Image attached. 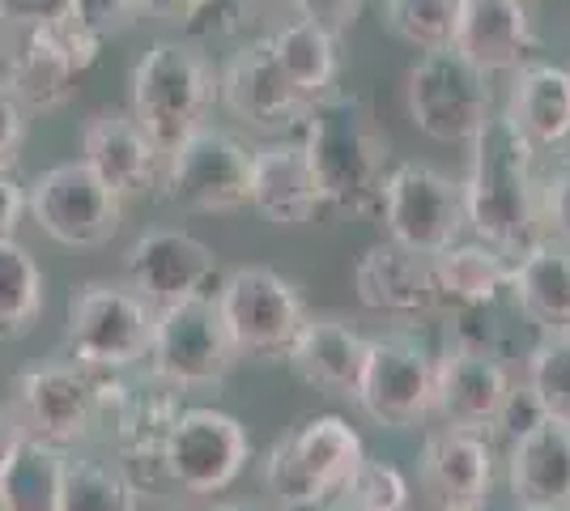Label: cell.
Returning <instances> with one entry per match:
<instances>
[{"label":"cell","mask_w":570,"mask_h":511,"mask_svg":"<svg viewBox=\"0 0 570 511\" xmlns=\"http://www.w3.org/2000/svg\"><path fill=\"white\" fill-rule=\"evenodd\" d=\"M404 107L413 128L430 141L469 146L494 116V90L490 77L452 48L422 51V60L404 77Z\"/></svg>","instance_id":"obj_7"},{"label":"cell","mask_w":570,"mask_h":511,"mask_svg":"<svg viewBox=\"0 0 570 511\" xmlns=\"http://www.w3.org/2000/svg\"><path fill=\"white\" fill-rule=\"evenodd\" d=\"M537 218L541 239L570 247V158H558L546 179H537Z\"/></svg>","instance_id":"obj_38"},{"label":"cell","mask_w":570,"mask_h":511,"mask_svg":"<svg viewBox=\"0 0 570 511\" xmlns=\"http://www.w3.org/2000/svg\"><path fill=\"white\" fill-rule=\"evenodd\" d=\"M523 396L537 417L570 426V333H541L523 358Z\"/></svg>","instance_id":"obj_33"},{"label":"cell","mask_w":570,"mask_h":511,"mask_svg":"<svg viewBox=\"0 0 570 511\" xmlns=\"http://www.w3.org/2000/svg\"><path fill=\"white\" fill-rule=\"evenodd\" d=\"M515 380L499 350L469 337H452L434 358V414L455 431L494 435L515 410Z\"/></svg>","instance_id":"obj_12"},{"label":"cell","mask_w":570,"mask_h":511,"mask_svg":"<svg viewBox=\"0 0 570 511\" xmlns=\"http://www.w3.org/2000/svg\"><path fill=\"white\" fill-rule=\"evenodd\" d=\"M13 439H18V426H13V417L0 410V464L9 456V448H13Z\"/></svg>","instance_id":"obj_45"},{"label":"cell","mask_w":570,"mask_h":511,"mask_svg":"<svg viewBox=\"0 0 570 511\" xmlns=\"http://www.w3.org/2000/svg\"><path fill=\"white\" fill-rule=\"evenodd\" d=\"M69 452L18 435L0 464V511H60Z\"/></svg>","instance_id":"obj_30"},{"label":"cell","mask_w":570,"mask_h":511,"mask_svg":"<svg viewBox=\"0 0 570 511\" xmlns=\"http://www.w3.org/2000/svg\"><path fill=\"white\" fill-rule=\"evenodd\" d=\"M102 43L81 35L72 22L13 30V51L0 90L22 111H60L72 98V81L98 60Z\"/></svg>","instance_id":"obj_14"},{"label":"cell","mask_w":570,"mask_h":511,"mask_svg":"<svg viewBox=\"0 0 570 511\" xmlns=\"http://www.w3.org/2000/svg\"><path fill=\"white\" fill-rule=\"evenodd\" d=\"M137 18H141L137 0H69V13H65V22H72L81 35H90L95 43L128 35Z\"/></svg>","instance_id":"obj_37"},{"label":"cell","mask_w":570,"mask_h":511,"mask_svg":"<svg viewBox=\"0 0 570 511\" xmlns=\"http://www.w3.org/2000/svg\"><path fill=\"white\" fill-rule=\"evenodd\" d=\"M362 461L366 448L354 426L336 414H315L268 448L264 487L285 511H324L345 494Z\"/></svg>","instance_id":"obj_3"},{"label":"cell","mask_w":570,"mask_h":511,"mask_svg":"<svg viewBox=\"0 0 570 511\" xmlns=\"http://www.w3.org/2000/svg\"><path fill=\"white\" fill-rule=\"evenodd\" d=\"M137 9H141L145 18H158V22H188L191 9H196V0H137Z\"/></svg>","instance_id":"obj_44"},{"label":"cell","mask_w":570,"mask_h":511,"mask_svg":"<svg viewBox=\"0 0 570 511\" xmlns=\"http://www.w3.org/2000/svg\"><path fill=\"white\" fill-rule=\"evenodd\" d=\"M298 146L307 154L311 179L320 188V200L336 214L375 218L380 188L387 179L392 141L380 128L371 102L354 90H341L315 98L303 116Z\"/></svg>","instance_id":"obj_1"},{"label":"cell","mask_w":570,"mask_h":511,"mask_svg":"<svg viewBox=\"0 0 570 511\" xmlns=\"http://www.w3.org/2000/svg\"><path fill=\"white\" fill-rule=\"evenodd\" d=\"M515 511H520V508H515Z\"/></svg>","instance_id":"obj_49"},{"label":"cell","mask_w":570,"mask_h":511,"mask_svg":"<svg viewBox=\"0 0 570 511\" xmlns=\"http://www.w3.org/2000/svg\"><path fill=\"white\" fill-rule=\"evenodd\" d=\"M214 307L238 358L261 363L285 358L289 341L307 320V298L298 294V286L264 265L235 268L214 294Z\"/></svg>","instance_id":"obj_9"},{"label":"cell","mask_w":570,"mask_h":511,"mask_svg":"<svg viewBox=\"0 0 570 511\" xmlns=\"http://www.w3.org/2000/svg\"><path fill=\"white\" fill-rule=\"evenodd\" d=\"M98 410H102V375L69 358H51L18 371L4 414L13 417L18 435L51 448H72L98 435Z\"/></svg>","instance_id":"obj_6"},{"label":"cell","mask_w":570,"mask_h":511,"mask_svg":"<svg viewBox=\"0 0 570 511\" xmlns=\"http://www.w3.org/2000/svg\"><path fill=\"white\" fill-rule=\"evenodd\" d=\"M209 511H256V508H247V503H217V508Z\"/></svg>","instance_id":"obj_47"},{"label":"cell","mask_w":570,"mask_h":511,"mask_svg":"<svg viewBox=\"0 0 570 511\" xmlns=\"http://www.w3.org/2000/svg\"><path fill=\"white\" fill-rule=\"evenodd\" d=\"M375 218L392 244L409 247L417 256H434L443 247L460 244L464 196L452 175L426 167V163H401L383 179Z\"/></svg>","instance_id":"obj_11"},{"label":"cell","mask_w":570,"mask_h":511,"mask_svg":"<svg viewBox=\"0 0 570 511\" xmlns=\"http://www.w3.org/2000/svg\"><path fill=\"white\" fill-rule=\"evenodd\" d=\"M324 511H350V508H341V503H333V508H324Z\"/></svg>","instance_id":"obj_48"},{"label":"cell","mask_w":570,"mask_h":511,"mask_svg":"<svg viewBox=\"0 0 570 511\" xmlns=\"http://www.w3.org/2000/svg\"><path fill=\"white\" fill-rule=\"evenodd\" d=\"M252 461V435L235 414L184 410L163 452V473L188 494H222Z\"/></svg>","instance_id":"obj_16"},{"label":"cell","mask_w":570,"mask_h":511,"mask_svg":"<svg viewBox=\"0 0 570 511\" xmlns=\"http://www.w3.org/2000/svg\"><path fill=\"white\" fill-rule=\"evenodd\" d=\"M452 51L485 77L523 69L537 51V26L528 0H460Z\"/></svg>","instance_id":"obj_20"},{"label":"cell","mask_w":570,"mask_h":511,"mask_svg":"<svg viewBox=\"0 0 570 511\" xmlns=\"http://www.w3.org/2000/svg\"><path fill=\"white\" fill-rule=\"evenodd\" d=\"M184 414L179 392L158 380L128 384L119 375H102V410H98V435L111 443L124 473H163V452Z\"/></svg>","instance_id":"obj_17"},{"label":"cell","mask_w":570,"mask_h":511,"mask_svg":"<svg viewBox=\"0 0 570 511\" xmlns=\"http://www.w3.org/2000/svg\"><path fill=\"white\" fill-rule=\"evenodd\" d=\"M507 487L520 511H570V426L532 417L507 452Z\"/></svg>","instance_id":"obj_24"},{"label":"cell","mask_w":570,"mask_h":511,"mask_svg":"<svg viewBox=\"0 0 570 511\" xmlns=\"http://www.w3.org/2000/svg\"><path fill=\"white\" fill-rule=\"evenodd\" d=\"M507 298L541 333H570V247L537 239L528 252H520L511 261Z\"/></svg>","instance_id":"obj_28"},{"label":"cell","mask_w":570,"mask_h":511,"mask_svg":"<svg viewBox=\"0 0 570 511\" xmlns=\"http://www.w3.org/2000/svg\"><path fill=\"white\" fill-rule=\"evenodd\" d=\"M65 13H69V0H0V18L13 30L65 22Z\"/></svg>","instance_id":"obj_42"},{"label":"cell","mask_w":570,"mask_h":511,"mask_svg":"<svg viewBox=\"0 0 570 511\" xmlns=\"http://www.w3.org/2000/svg\"><path fill=\"white\" fill-rule=\"evenodd\" d=\"M268 4V0H196V9H191V18L184 22L188 35H200V39H209V35H235L243 26L256 18V9Z\"/></svg>","instance_id":"obj_39"},{"label":"cell","mask_w":570,"mask_h":511,"mask_svg":"<svg viewBox=\"0 0 570 511\" xmlns=\"http://www.w3.org/2000/svg\"><path fill=\"white\" fill-rule=\"evenodd\" d=\"M409 499H413V490H409V478H404L401 469L366 456L354 469L350 487H345V494L336 503L350 511H409Z\"/></svg>","instance_id":"obj_36"},{"label":"cell","mask_w":570,"mask_h":511,"mask_svg":"<svg viewBox=\"0 0 570 511\" xmlns=\"http://www.w3.org/2000/svg\"><path fill=\"white\" fill-rule=\"evenodd\" d=\"M149 333H154V307L145 298H137L128 286L86 282L69 298L60 358L95 375H119L124 366L145 363Z\"/></svg>","instance_id":"obj_5"},{"label":"cell","mask_w":570,"mask_h":511,"mask_svg":"<svg viewBox=\"0 0 570 511\" xmlns=\"http://www.w3.org/2000/svg\"><path fill=\"white\" fill-rule=\"evenodd\" d=\"M366 350H371V337H362L350 320L307 312L303 328L285 350V363L307 389L328 392V396H354Z\"/></svg>","instance_id":"obj_25"},{"label":"cell","mask_w":570,"mask_h":511,"mask_svg":"<svg viewBox=\"0 0 570 511\" xmlns=\"http://www.w3.org/2000/svg\"><path fill=\"white\" fill-rule=\"evenodd\" d=\"M81 163L124 200V196L158 193L163 154L145 137V128L124 111H98L81 128Z\"/></svg>","instance_id":"obj_23"},{"label":"cell","mask_w":570,"mask_h":511,"mask_svg":"<svg viewBox=\"0 0 570 511\" xmlns=\"http://www.w3.org/2000/svg\"><path fill=\"white\" fill-rule=\"evenodd\" d=\"M9 51H13V26L0 18V81H4V69H9Z\"/></svg>","instance_id":"obj_46"},{"label":"cell","mask_w":570,"mask_h":511,"mask_svg":"<svg viewBox=\"0 0 570 511\" xmlns=\"http://www.w3.org/2000/svg\"><path fill=\"white\" fill-rule=\"evenodd\" d=\"M26 146V111L0 90V175H13Z\"/></svg>","instance_id":"obj_41"},{"label":"cell","mask_w":570,"mask_h":511,"mask_svg":"<svg viewBox=\"0 0 570 511\" xmlns=\"http://www.w3.org/2000/svg\"><path fill=\"white\" fill-rule=\"evenodd\" d=\"M217 98L252 132H289L307 116V102L277 69L268 39H252L226 60L217 77Z\"/></svg>","instance_id":"obj_19"},{"label":"cell","mask_w":570,"mask_h":511,"mask_svg":"<svg viewBox=\"0 0 570 511\" xmlns=\"http://www.w3.org/2000/svg\"><path fill=\"white\" fill-rule=\"evenodd\" d=\"M422 487L439 511H481L494 490V448L476 431L443 426L422 443Z\"/></svg>","instance_id":"obj_21"},{"label":"cell","mask_w":570,"mask_h":511,"mask_svg":"<svg viewBox=\"0 0 570 511\" xmlns=\"http://www.w3.org/2000/svg\"><path fill=\"white\" fill-rule=\"evenodd\" d=\"M60 511H141V499H137V482L119 464L69 456Z\"/></svg>","instance_id":"obj_34"},{"label":"cell","mask_w":570,"mask_h":511,"mask_svg":"<svg viewBox=\"0 0 570 511\" xmlns=\"http://www.w3.org/2000/svg\"><path fill=\"white\" fill-rule=\"evenodd\" d=\"M238 363L235 345L226 337L209 294H196L184 303H170L154 312V333L145 350L149 380L167 384L170 392L214 389Z\"/></svg>","instance_id":"obj_8"},{"label":"cell","mask_w":570,"mask_h":511,"mask_svg":"<svg viewBox=\"0 0 570 511\" xmlns=\"http://www.w3.org/2000/svg\"><path fill=\"white\" fill-rule=\"evenodd\" d=\"M469 175L460 184L464 196V226L481 244H490L502 256H520L541 239L537 218V175L532 158L537 149L502 116H490V124L476 132Z\"/></svg>","instance_id":"obj_2"},{"label":"cell","mask_w":570,"mask_h":511,"mask_svg":"<svg viewBox=\"0 0 570 511\" xmlns=\"http://www.w3.org/2000/svg\"><path fill=\"white\" fill-rule=\"evenodd\" d=\"M247 205L273 226H307L324 200L311 179L307 154L298 141H268V146L252 149V188H247Z\"/></svg>","instance_id":"obj_26"},{"label":"cell","mask_w":570,"mask_h":511,"mask_svg":"<svg viewBox=\"0 0 570 511\" xmlns=\"http://www.w3.org/2000/svg\"><path fill=\"white\" fill-rule=\"evenodd\" d=\"M22 214H26V188L13 175H0V239H18Z\"/></svg>","instance_id":"obj_43"},{"label":"cell","mask_w":570,"mask_h":511,"mask_svg":"<svg viewBox=\"0 0 570 511\" xmlns=\"http://www.w3.org/2000/svg\"><path fill=\"white\" fill-rule=\"evenodd\" d=\"M357 410L383 431H413L434 414V358L413 337H375L354 389Z\"/></svg>","instance_id":"obj_15"},{"label":"cell","mask_w":570,"mask_h":511,"mask_svg":"<svg viewBox=\"0 0 570 511\" xmlns=\"http://www.w3.org/2000/svg\"><path fill=\"white\" fill-rule=\"evenodd\" d=\"M289 4L303 22L324 26L333 39H345L354 30L357 13H362V0H289Z\"/></svg>","instance_id":"obj_40"},{"label":"cell","mask_w":570,"mask_h":511,"mask_svg":"<svg viewBox=\"0 0 570 511\" xmlns=\"http://www.w3.org/2000/svg\"><path fill=\"white\" fill-rule=\"evenodd\" d=\"M217 98V73L205 51L179 39L149 43L141 60L132 65V120L145 137L167 158L188 132H196Z\"/></svg>","instance_id":"obj_4"},{"label":"cell","mask_w":570,"mask_h":511,"mask_svg":"<svg viewBox=\"0 0 570 511\" xmlns=\"http://www.w3.org/2000/svg\"><path fill=\"white\" fill-rule=\"evenodd\" d=\"M252 188V149L230 132L200 124L163 158L158 196L188 214H238Z\"/></svg>","instance_id":"obj_10"},{"label":"cell","mask_w":570,"mask_h":511,"mask_svg":"<svg viewBox=\"0 0 570 511\" xmlns=\"http://www.w3.org/2000/svg\"><path fill=\"white\" fill-rule=\"evenodd\" d=\"M48 307V282L39 261L18 239H0V341L35 333Z\"/></svg>","instance_id":"obj_32"},{"label":"cell","mask_w":570,"mask_h":511,"mask_svg":"<svg viewBox=\"0 0 570 511\" xmlns=\"http://www.w3.org/2000/svg\"><path fill=\"white\" fill-rule=\"evenodd\" d=\"M430 273L443 312H485L511 291V256H502L481 239L434 252Z\"/></svg>","instance_id":"obj_29"},{"label":"cell","mask_w":570,"mask_h":511,"mask_svg":"<svg viewBox=\"0 0 570 511\" xmlns=\"http://www.w3.org/2000/svg\"><path fill=\"white\" fill-rule=\"evenodd\" d=\"M124 277H128V291L158 312V307L205 294V286L217 277V256L214 247L196 239L191 230L163 226V230H145L141 239L128 247Z\"/></svg>","instance_id":"obj_18"},{"label":"cell","mask_w":570,"mask_h":511,"mask_svg":"<svg viewBox=\"0 0 570 511\" xmlns=\"http://www.w3.org/2000/svg\"><path fill=\"white\" fill-rule=\"evenodd\" d=\"M455 13H460V0H383L387 30L417 51L452 48Z\"/></svg>","instance_id":"obj_35"},{"label":"cell","mask_w":570,"mask_h":511,"mask_svg":"<svg viewBox=\"0 0 570 511\" xmlns=\"http://www.w3.org/2000/svg\"><path fill=\"white\" fill-rule=\"evenodd\" d=\"M26 214L65 247H107L119 235V200L86 163H60L26 188Z\"/></svg>","instance_id":"obj_13"},{"label":"cell","mask_w":570,"mask_h":511,"mask_svg":"<svg viewBox=\"0 0 570 511\" xmlns=\"http://www.w3.org/2000/svg\"><path fill=\"white\" fill-rule=\"evenodd\" d=\"M502 120L532 149H562L570 141V69L528 60L511 73Z\"/></svg>","instance_id":"obj_27"},{"label":"cell","mask_w":570,"mask_h":511,"mask_svg":"<svg viewBox=\"0 0 570 511\" xmlns=\"http://www.w3.org/2000/svg\"><path fill=\"white\" fill-rule=\"evenodd\" d=\"M268 48H273V60L285 73V81L298 90V98L307 107L315 98L336 90V81H341V39H333L324 26L294 18L277 35H268Z\"/></svg>","instance_id":"obj_31"},{"label":"cell","mask_w":570,"mask_h":511,"mask_svg":"<svg viewBox=\"0 0 570 511\" xmlns=\"http://www.w3.org/2000/svg\"><path fill=\"white\" fill-rule=\"evenodd\" d=\"M354 294L366 312H380V316L422 320L443 312L439 291H434V273H430V256H417L392 239L366 247L357 256Z\"/></svg>","instance_id":"obj_22"}]
</instances>
